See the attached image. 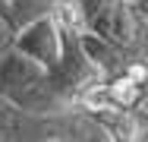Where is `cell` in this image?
<instances>
[{
  "label": "cell",
  "instance_id": "cell-6",
  "mask_svg": "<svg viewBox=\"0 0 148 142\" xmlns=\"http://www.w3.org/2000/svg\"><path fill=\"white\" fill-rule=\"evenodd\" d=\"M126 3H132V6H145V0H126Z\"/></svg>",
  "mask_w": 148,
  "mask_h": 142
},
{
  "label": "cell",
  "instance_id": "cell-5",
  "mask_svg": "<svg viewBox=\"0 0 148 142\" xmlns=\"http://www.w3.org/2000/svg\"><path fill=\"white\" fill-rule=\"evenodd\" d=\"M22 0H0V22L6 28V35L13 32V16H16V6H19Z\"/></svg>",
  "mask_w": 148,
  "mask_h": 142
},
{
  "label": "cell",
  "instance_id": "cell-2",
  "mask_svg": "<svg viewBox=\"0 0 148 142\" xmlns=\"http://www.w3.org/2000/svg\"><path fill=\"white\" fill-rule=\"evenodd\" d=\"M6 48H13L16 54L41 63L44 70H54L60 60H63L66 26H60L51 13H47V16H38V19H32L29 26H22L16 35H10Z\"/></svg>",
  "mask_w": 148,
  "mask_h": 142
},
{
  "label": "cell",
  "instance_id": "cell-1",
  "mask_svg": "<svg viewBox=\"0 0 148 142\" xmlns=\"http://www.w3.org/2000/svg\"><path fill=\"white\" fill-rule=\"evenodd\" d=\"M82 19V32L95 38L129 48V51H145L148 19L145 6H132L126 0H73Z\"/></svg>",
  "mask_w": 148,
  "mask_h": 142
},
{
  "label": "cell",
  "instance_id": "cell-4",
  "mask_svg": "<svg viewBox=\"0 0 148 142\" xmlns=\"http://www.w3.org/2000/svg\"><path fill=\"white\" fill-rule=\"evenodd\" d=\"M101 133V142H145V108L136 111H98L82 114Z\"/></svg>",
  "mask_w": 148,
  "mask_h": 142
},
{
  "label": "cell",
  "instance_id": "cell-3",
  "mask_svg": "<svg viewBox=\"0 0 148 142\" xmlns=\"http://www.w3.org/2000/svg\"><path fill=\"white\" fill-rule=\"evenodd\" d=\"M85 123L82 114L69 117H32V114L16 111L13 104L0 101V142H44L51 136L73 133Z\"/></svg>",
  "mask_w": 148,
  "mask_h": 142
}]
</instances>
